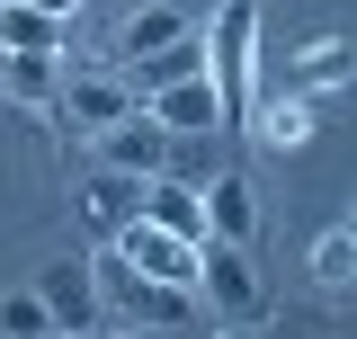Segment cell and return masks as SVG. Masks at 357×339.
Returning a JSON list of instances; mask_svg holds the SVG:
<instances>
[{"label":"cell","instance_id":"1","mask_svg":"<svg viewBox=\"0 0 357 339\" xmlns=\"http://www.w3.org/2000/svg\"><path fill=\"white\" fill-rule=\"evenodd\" d=\"M197 36H206V81H215L223 126L250 134V107H259V98H250V72H259V9H250V0H223Z\"/></svg>","mask_w":357,"mask_h":339},{"label":"cell","instance_id":"2","mask_svg":"<svg viewBox=\"0 0 357 339\" xmlns=\"http://www.w3.org/2000/svg\"><path fill=\"white\" fill-rule=\"evenodd\" d=\"M89 143H98V170H126V179H161V170H178V134L152 126L143 107H126L116 126H98Z\"/></svg>","mask_w":357,"mask_h":339},{"label":"cell","instance_id":"3","mask_svg":"<svg viewBox=\"0 0 357 339\" xmlns=\"http://www.w3.org/2000/svg\"><path fill=\"white\" fill-rule=\"evenodd\" d=\"M116 259H126L134 277H161V286H197V241H178L170 223H152L143 206L116 223Z\"/></svg>","mask_w":357,"mask_h":339},{"label":"cell","instance_id":"4","mask_svg":"<svg viewBox=\"0 0 357 339\" xmlns=\"http://www.w3.org/2000/svg\"><path fill=\"white\" fill-rule=\"evenodd\" d=\"M197 286L215 295V312L259 322V268H250V241H197Z\"/></svg>","mask_w":357,"mask_h":339},{"label":"cell","instance_id":"5","mask_svg":"<svg viewBox=\"0 0 357 339\" xmlns=\"http://www.w3.org/2000/svg\"><path fill=\"white\" fill-rule=\"evenodd\" d=\"M36 303H45L54 331H98V322H107V295H98V268H89V259H54L36 277Z\"/></svg>","mask_w":357,"mask_h":339},{"label":"cell","instance_id":"6","mask_svg":"<svg viewBox=\"0 0 357 339\" xmlns=\"http://www.w3.org/2000/svg\"><path fill=\"white\" fill-rule=\"evenodd\" d=\"M134 107H143L152 126H170L178 143H188V134H215V126H223V107H215V81H206V72H188V81L152 89V98H134Z\"/></svg>","mask_w":357,"mask_h":339},{"label":"cell","instance_id":"7","mask_svg":"<svg viewBox=\"0 0 357 339\" xmlns=\"http://www.w3.org/2000/svg\"><path fill=\"white\" fill-rule=\"evenodd\" d=\"M54 107H63V126H72V134H98V126H116V116L134 107V89L116 81V72H81V81L54 89Z\"/></svg>","mask_w":357,"mask_h":339},{"label":"cell","instance_id":"8","mask_svg":"<svg viewBox=\"0 0 357 339\" xmlns=\"http://www.w3.org/2000/svg\"><path fill=\"white\" fill-rule=\"evenodd\" d=\"M197 197H206V241H250V232H259V206H250V170H215Z\"/></svg>","mask_w":357,"mask_h":339},{"label":"cell","instance_id":"9","mask_svg":"<svg viewBox=\"0 0 357 339\" xmlns=\"http://www.w3.org/2000/svg\"><path fill=\"white\" fill-rule=\"evenodd\" d=\"M286 72H295V89H304V98H321V89H349L357 45L340 36V27H321V36H304V45H295V63H286Z\"/></svg>","mask_w":357,"mask_h":339},{"label":"cell","instance_id":"10","mask_svg":"<svg viewBox=\"0 0 357 339\" xmlns=\"http://www.w3.org/2000/svg\"><path fill=\"white\" fill-rule=\"evenodd\" d=\"M98 295H116V303H134L143 322H161V331H170V322H188V303H197V286H161V277H134L126 259H116Z\"/></svg>","mask_w":357,"mask_h":339},{"label":"cell","instance_id":"11","mask_svg":"<svg viewBox=\"0 0 357 339\" xmlns=\"http://www.w3.org/2000/svg\"><path fill=\"white\" fill-rule=\"evenodd\" d=\"M143 214H152V223H170L178 241H206V197H197L188 179H170V170H161V179H143Z\"/></svg>","mask_w":357,"mask_h":339},{"label":"cell","instance_id":"12","mask_svg":"<svg viewBox=\"0 0 357 339\" xmlns=\"http://www.w3.org/2000/svg\"><path fill=\"white\" fill-rule=\"evenodd\" d=\"M312 126H321V107H312L304 89H295V98H268V107H250V134H259L268 152H304Z\"/></svg>","mask_w":357,"mask_h":339},{"label":"cell","instance_id":"13","mask_svg":"<svg viewBox=\"0 0 357 339\" xmlns=\"http://www.w3.org/2000/svg\"><path fill=\"white\" fill-rule=\"evenodd\" d=\"M0 54H63V18H45L27 0H0Z\"/></svg>","mask_w":357,"mask_h":339},{"label":"cell","instance_id":"14","mask_svg":"<svg viewBox=\"0 0 357 339\" xmlns=\"http://www.w3.org/2000/svg\"><path fill=\"white\" fill-rule=\"evenodd\" d=\"M170 36H188V18H178L170 0H143L126 27H116V63H134V54H152V45H170Z\"/></svg>","mask_w":357,"mask_h":339},{"label":"cell","instance_id":"15","mask_svg":"<svg viewBox=\"0 0 357 339\" xmlns=\"http://www.w3.org/2000/svg\"><path fill=\"white\" fill-rule=\"evenodd\" d=\"M349 268H357V232H349V223H331V232L312 241V286H331V295H340V286H349Z\"/></svg>","mask_w":357,"mask_h":339},{"label":"cell","instance_id":"16","mask_svg":"<svg viewBox=\"0 0 357 339\" xmlns=\"http://www.w3.org/2000/svg\"><path fill=\"white\" fill-rule=\"evenodd\" d=\"M0 89H9V98H27V107L54 98V54H0Z\"/></svg>","mask_w":357,"mask_h":339},{"label":"cell","instance_id":"17","mask_svg":"<svg viewBox=\"0 0 357 339\" xmlns=\"http://www.w3.org/2000/svg\"><path fill=\"white\" fill-rule=\"evenodd\" d=\"M81 214H89V223H126V214H134V188H126V170H98V179L81 188Z\"/></svg>","mask_w":357,"mask_h":339},{"label":"cell","instance_id":"18","mask_svg":"<svg viewBox=\"0 0 357 339\" xmlns=\"http://www.w3.org/2000/svg\"><path fill=\"white\" fill-rule=\"evenodd\" d=\"M0 331H9V339H36V331H54V322H45V303H36V286L0 295Z\"/></svg>","mask_w":357,"mask_h":339},{"label":"cell","instance_id":"19","mask_svg":"<svg viewBox=\"0 0 357 339\" xmlns=\"http://www.w3.org/2000/svg\"><path fill=\"white\" fill-rule=\"evenodd\" d=\"M27 9H45V18H72V9H81V0H27Z\"/></svg>","mask_w":357,"mask_h":339}]
</instances>
